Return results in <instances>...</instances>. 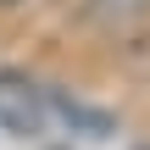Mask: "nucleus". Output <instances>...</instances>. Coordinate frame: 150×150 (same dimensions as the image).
I'll return each instance as SVG.
<instances>
[{"instance_id": "nucleus-1", "label": "nucleus", "mask_w": 150, "mask_h": 150, "mask_svg": "<svg viewBox=\"0 0 150 150\" xmlns=\"http://www.w3.org/2000/svg\"><path fill=\"white\" fill-rule=\"evenodd\" d=\"M0 128L11 139H39L50 128V89H39L28 72L0 67Z\"/></svg>"}, {"instance_id": "nucleus-2", "label": "nucleus", "mask_w": 150, "mask_h": 150, "mask_svg": "<svg viewBox=\"0 0 150 150\" xmlns=\"http://www.w3.org/2000/svg\"><path fill=\"white\" fill-rule=\"evenodd\" d=\"M50 117L72 122L83 139H106V134H111V117H106V111H95V106H83V100H67V95H50Z\"/></svg>"}, {"instance_id": "nucleus-3", "label": "nucleus", "mask_w": 150, "mask_h": 150, "mask_svg": "<svg viewBox=\"0 0 150 150\" xmlns=\"http://www.w3.org/2000/svg\"><path fill=\"white\" fill-rule=\"evenodd\" d=\"M89 11H95V22H106V28H134L150 11V0H89Z\"/></svg>"}, {"instance_id": "nucleus-4", "label": "nucleus", "mask_w": 150, "mask_h": 150, "mask_svg": "<svg viewBox=\"0 0 150 150\" xmlns=\"http://www.w3.org/2000/svg\"><path fill=\"white\" fill-rule=\"evenodd\" d=\"M0 6H17V0H0Z\"/></svg>"}]
</instances>
